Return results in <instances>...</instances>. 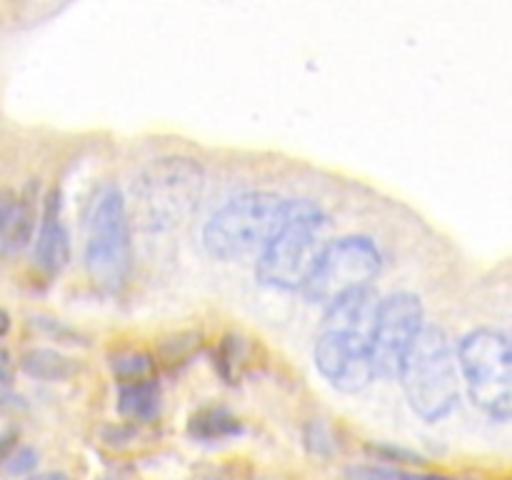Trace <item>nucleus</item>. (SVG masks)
<instances>
[{
  "instance_id": "1",
  "label": "nucleus",
  "mask_w": 512,
  "mask_h": 480,
  "mask_svg": "<svg viewBox=\"0 0 512 480\" xmlns=\"http://www.w3.org/2000/svg\"><path fill=\"white\" fill-rule=\"evenodd\" d=\"M205 190V170L185 155L145 165L133 185V218L145 233H168L188 223Z\"/></svg>"
},
{
  "instance_id": "2",
  "label": "nucleus",
  "mask_w": 512,
  "mask_h": 480,
  "mask_svg": "<svg viewBox=\"0 0 512 480\" xmlns=\"http://www.w3.org/2000/svg\"><path fill=\"white\" fill-rule=\"evenodd\" d=\"M460 360L448 333L428 325L400 370L410 408L425 423L445 420L460 403Z\"/></svg>"
},
{
  "instance_id": "3",
  "label": "nucleus",
  "mask_w": 512,
  "mask_h": 480,
  "mask_svg": "<svg viewBox=\"0 0 512 480\" xmlns=\"http://www.w3.org/2000/svg\"><path fill=\"white\" fill-rule=\"evenodd\" d=\"M288 218V198L248 190L220 205L203 228V248L218 260H238L263 250Z\"/></svg>"
},
{
  "instance_id": "4",
  "label": "nucleus",
  "mask_w": 512,
  "mask_h": 480,
  "mask_svg": "<svg viewBox=\"0 0 512 480\" xmlns=\"http://www.w3.org/2000/svg\"><path fill=\"white\" fill-rule=\"evenodd\" d=\"M328 215L308 198H288V218L283 228L260 250L255 263V278L273 290H303L315 258H318V235L325 228Z\"/></svg>"
},
{
  "instance_id": "5",
  "label": "nucleus",
  "mask_w": 512,
  "mask_h": 480,
  "mask_svg": "<svg viewBox=\"0 0 512 480\" xmlns=\"http://www.w3.org/2000/svg\"><path fill=\"white\" fill-rule=\"evenodd\" d=\"M85 270L103 293H118L133 270L130 210L118 185H105L93 205L85 240Z\"/></svg>"
},
{
  "instance_id": "6",
  "label": "nucleus",
  "mask_w": 512,
  "mask_h": 480,
  "mask_svg": "<svg viewBox=\"0 0 512 480\" xmlns=\"http://www.w3.org/2000/svg\"><path fill=\"white\" fill-rule=\"evenodd\" d=\"M460 373L475 408L493 420L512 418V340L493 328H475L458 343Z\"/></svg>"
},
{
  "instance_id": "7",
  "label": "nucleus",
  "mask_w": 512,
  "mask_h": 480,
  "mask_svg": "<svg viewBox=\"0 0 512 480\" xmlns=\"http://www.w3.org/2000/svg\"><path fill=\"white\" fill-rule=\"evenodd\" d=\"M383 268V253L368 235H345L335 238L320 248L313 270L305 280V300L325 305L350 293V290L368 288L370 280Z\"/></svg>"
},
{
  "instance_id": "8",
  "label": "nucleus",
  "mask_w": 512,
  "mask_h": 480,
  "mask_svg": "<svg viewBox=\"0 0 512 480\" xmlns=\"http://www.w3.org/2000/svg\"><path fill=\"white\" fill-rule=\"evenodd\" d=\"M425 330L423 300L408 290L385 295L375 313L370 345H373L375 375L400 378L405 358Z\"/></svg>"
},
{
  "instance_id": "9",
  "label": "nucleus",
  "mask_w": 512,
  "mask_h": 480,
  "mask_svg": "<svg viewBox=\"0 0 512 480\" xmlns=\"http://www.w3.org/2000/svg\"><path fill=\"white\" fill-rule=\"evenodd\" d=\"M318 373L340 393H360L375 378L370 330L325 325L313 348Z\"/></svg>"
},
{
  "instance_id": "10",
  "label": "nucleus",
  "mask_w": 512,
  "mask_h": 480,
  "mask_svg": "<svg viewBox=\"0 0 512 480\" xmlns=\"http://www.w3.org/2000/svg\"><path fill=\"white\" fill-rule=\"evenodd\" d=\"M35 268L43 275L53 278L68 265L70 260V235L63 223V203L60 190H50L40 210V228L33 248Z\"/></svg>"
},
{
  "instance_id": "11",
  "label": "nucleus",
  "mask_w": 512,
  "mask_h": 480,
  "mask_svg": "<svg viewBox=\"0 0 512 480\" xmlns=\"http://www.w3.org/2000/svg\"><path fill=\"white\" fill-rule=\"evenodd\" d=\"M0 245L3 255H13L30 243L35 230V203L30 195H5L3 200V220H0Z\"/></svg>"
},
{
  "instance_id": "12",
  "label": "nucleus",
  "mask_w": 512,
  "mask_h": 480,
  "mask_svg": "<svg viewBox=\"0 0 512 480\" xmlns=\"http://www.w3.org/2000/svg\"><path fill=\"white\" fill-rule=\"evenodd\" d=\"M115 408H118L120 418L130 420V423H153L163 408L160 385L155 383V378L138 380V383H120Z\"/></svg>"
},
{
  "instance_id": "13",
  "label": "nucleus",
  "mask_w": 512,
  "mask_h": 480,
  "mask_svg": "<svg viewBox=\"0 0 512 480\" xmlns=\"http://www.w3.org/2000/svg\"><path fill=\"white\" fill-rule=\"evenodd\" d=\"M243 433V420L230 413L228 408H220V405L195 410L188 420V435L198 443H223V440L238 438Z\"/></svg>"
},
{
  "instance_id": "14",
  "label": "nucleus",
  "mask_w": 512,
  "mask_h": 480,
  "mask_svg": "<svg viewBox=\"0 0 512 480\" xmlns=\"http://www.w3.org/2000/svg\"><path fill=\"white\" fill-rule=\"evenodd\" d=\"M20 368L30 375V378L48 380V383H58V380H68L70 375L78 373V363L68 355L58 353L50 348H33L23 355Z\"/></svg>"
},
{
  "instance_id": "15",
  "label": "nucleus",
  "mask_w": 512,
  "mask_h": 480,
  "mask_svg": "<svg viewBox=\"0 0 512 480\" xmlns=\"http://www.w3.org/2000/svg\"><path fill=\"white\" fill-rule=\"evenodd\" d=\"M115 380L120 383H138V380H150L155 373V363L148 353L140 350H125L110 360Z\"/></svg>"
},
{
  "instance_id": "16",
  "label": "nucleus",
  "mask_w": 512,
  "mask_h": 480,
  "mask_svg": "<svg viewBox=\"0 0 512 480\" xmlns=\"http://www.w3.org/2000/svg\"><path fill=\"white\" fill-rule=\"evenodd\" d=\"M348 480H448L443 475L413 473V470L398 468V465H378V463H360L350 465L345 470Z\"/></svg>"
},
{
  "instance_id": "17",
  "label": "nucleus",
  "mask_w": 512,
  "mask_h": 480,
  "mask_svg": "<svg viewBox=\"0 0 512 480\" xmlns=\"http://www.w3.org/2000/svg\"><path fill=\"white\" fill-rule=\"evenodd\" d=\"M38 450L30 445H15L13 450L5 453V473L8 475H28L38 465Z\"/></svg>"
},
{
  "instance_id": "18",
  "label": "nucleus",
  "mask_w": 512,
  "mask_h": 480,
  "mask_svg": "<svg viewBox=\"0 0 512 480\" xmlns=\"http://www.w3.org/2000/svg\"><path fill=\"white\" fill-rule=\"evenodd\" d=\"M305 440H308L310 450H315V453L320 455H328L330 450H333V438H330L328 428H325V423H320V420H315V423H310L308 428H305Z\"/></svg>"
},
{
  "instance_id": "19",
  "label": "nucleus",
  "mask_w": 512,
  "mask_h": 480,
  "mask_svg": "<svg viewBox=\"0 0 512 480\" xmlns=\"http://www.w3.org/2000/svg\"><path fill=\"white\" fill-rule=\"evenodd\" d=\"M28 480H70L65 473H58V470H50V473H40V475H33V478Z\"/></svg>"
},
{
  "instance_id": "20",
  "label": "nucleus",
  "mask_w": 512,
  "mask_h": 480,
  "mask_svg": "<svg viewBox=\"0 0 512 480\" xmlns=\"http://www.w3.org/2000/svg\"><path fill=\"white\" fill-rule=\"evenodd\" d=\"M98 480H133V478H128V475H103V478Z\"/></svg>"
},
{
  "instance_id": "21",
  "label": "nucleus",
  "mask_w": 512,
  "mask_h": 480,
  "mask_svg": "<svg viewBox=\"0 0 512 480\" xmlns=\"http://www.w3.org/2000/svg\"><path fill=\"white\" fill-rule=\"evenodd\" d=\"M203 480H228V478H203Z\"/></svg>"
}]
</instances>
